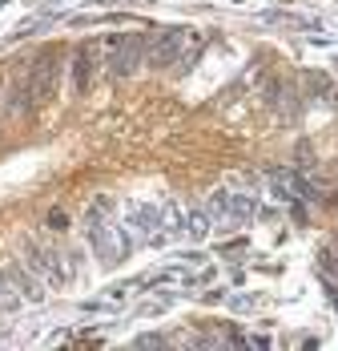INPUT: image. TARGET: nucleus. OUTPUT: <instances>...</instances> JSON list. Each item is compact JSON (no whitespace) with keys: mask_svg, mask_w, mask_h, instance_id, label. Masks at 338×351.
I'll return each mask as SVG.
<instances>
[{"mask_svg":"<svg viewBox=\"0 0 338 351\" xmlns=\"http://www.w3.org/2000/svg\"><path fill=\"white\" fill-rule=\"evenodd\" d=\"M53 77H57V69H53V57H44V61H40V69H36V97H49Z\"/></svg>","mask_w":338,"mask_h":351,"instance_id":"39448f33","label":"nucleus"},{"mask_svg":"<svg viewBox=\"0 0 338 351\" xmlns=\"http://www.w3.org/2000/svg\"><path fill=\"white\" fill-rule=\"evenodd\" d=\"M85 81H89V53L77 57V89H85Z\"/></svg>","mask_w":338,"mask_h":351,"instance_id":"0eeeda50","label":"nucleus"},{"mask_svg":"<svg viewBox=\"0 0 338 351\" xmlns=\"http://www.w3.org/2000/svg\"><path fill=\"white\" fill-rule=\"evenodd\" d=\"M270 186H274V194H278L282 202H294V198H302V182H298L294 174H274Z\"/></svg>","mask_w":338,"mask_h":351,"instance_id":"20e7f679","label":"nucleus"},{"mask_svg":"<svg viewBox=\"0 0 338 351\" xmlns=\"http://www.w3.org/2000/svg\"><path fill=\"white\" fill-rule=\"evenodd\" d=\"M181 45H185V33L181 29H166V33L149 45V61L153 65H173L181 57Z\"/></svg>","mask_w":338,"mask_h":351,"instance_id":"7ed1b4c3","label":"nucleus"},{"mask_svg":"<svg viewBox=\"0 0 338 351\" xmlns=\"http://www.w3.org/2000/svg\"><path fill=\"white\" fill-rule=\"evenodd\" d=\"M141 53H145V36L141 33L109 40V69H113V77H129L137 69V61H141Z\"/></svg>","mask_w":338,"mask_h":351,"instance_id":"f257e3e1","label":"nucleus"},{"mask_svg":"<svg viewBox=\"0 0 338 351\" xmlns=\"http://www.w3.org/2000/svg\"><path fill=\"white\" fill-rule=\"evenodd\" d=\"M185 234L190 239H205L209 234V214H190L185 218Z\"/></svg>","mask_w":338,"mask_h":351,"instance_id":"423d86ee","label":"nucleus"},{"mask_svg":"<svg viewBox=\"0 0 338 351\" xmlns=\"http://www.w3.org/2000/svg\"><path fill=\"white\" fill-rule=\"evenodd\" d=\"M209 222H218V226H230V222H242V218H250L254 214V202L250 198H242V194H230V190H218L213 198H209Z\"/></svg>","mask_w":338,"mask_h":351,"instance_id":"f03ea898","label":"nucleus"}]
</instances>
